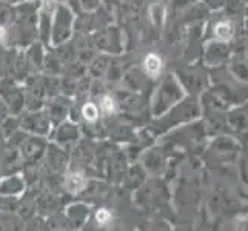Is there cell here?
<instances>
[{"label":"cell","mask_w":248,"mask_h":231,"mask_svg":"<svg viewBox=\"0 0 248 231\" xmlns=\"http://www.w3.org/2000/svg\"><path fill=\"white\" fill-rule=\"evenodd\" d=\"M184 96L185 94H184L181 83H179L173 76H167L165 79L162 80V85L156 92L153 111H155L156 116H160L164 111L179 104V102L184 99Z\"/></svg>","instance_id":"6da1fadb"},{"label":"cell","mask_w":248,"mask_h":231,"mask_svg":"<svg viewBox=\"0 0 248 231\" xmlns=\"http://www.w3.org/2000/svg\"><path fill=\"white\" fill-rule=\"evenodd\" d=\"M233 56L232 42L210 39L205 48V63L208 66H222L225 65Z\"/></svg>","instance_id":"7a4b0ae2"},{"label":"cell","mask_w":248,"mask_h":231,"mask_svg":"<svg viewBox=\"0 0 248 231\" xmlns=\"http://www.w3.org/2000/svg\"><path fill=\"white\" fill-rule=\"evenodd\" d=\"M237 151H239L237 142L233 138H228V136H219L211 145L213 156H215L217 162H222V164L233 162L237 156Z\"/></svg>","instance_id":"3957f363"},{"label":"cell","mask_w":248,"mask_h":231,"mask_svg":"<svg viewBox=\"0 0 248 231\" xmlns=\"http://www.w3.org/2000/svg\"><path fill=\"white\" fill-rule=\"evenodd\" d=\"M211 39L232 42L236 37V22L234 17H230L227 14H222V17L211 20L210 23Z\"/></svg>","instance_id":"277c9868"},{"label":"cell","mask_w":248,"mask_h":231,"mask_svg":"<svg viewBox=\"0 0 248 231\" xmlns=\"http://www.w3.org/2000/svg\"><path fill=\"white\" fill-rule=\"evenodd\" d=\"M227 123L234 131H248V105L236 108L227 114Z\"/></svg>","instance_id":"5b68a950"},{"label":"cell","mask_w":248,"mask_h":231,"mask_svg":"<svg viewBox=\"0 0 248 231\" xmlns=\"http://www.w3.org/2000/svg\"><path fill=\"white\" fill-rule=\"evenodd\" d=\"M230 73H232L233 79L242 83H248V63L244 59H236L228 66Z\"/></svg>","instance_id":"8992f818"},{"label":"cell","mask_w":248,"mask_h":231,"mask_svg":"<svg viewBox=\"0 0 248 231\" xmlns=\"http://www.w3.org/2000/svg\"><path fill=\"white\" fill-rule=\"evenodd\" d=\"M143 70H145V73H147L148 77H151V79H156V77H159V74L162 71V59L155 53L148 54L147 57H145V61H143Z\"/></svg>","instance_id":"52a82bcc"},{"label":"cell","mask_w":248,"mask_h":231,"mask_svg":"<svg viewBox=\"0 0 248 231\" xmlns=\"http://www.w3.org/2000/svg\"><path fill=\"white\" fill-rule=\"evenodd\" d=\"M150 19L156 27H162V22L165 19V8L160 3H155L150 6Z\"/></svg>","instance_id":"ba28073f"},{"label":"cell","mask_w":248,"mask_h":231,"mask_svg":"<svg viewBox=\"0 0 248 231\" xmlns=\"http://www.w3.org/2000/svg\"><path fill=\"white\" fill-rule=\"evenodd\" d=\"M83 117L87 119V121H90V122H93V121H96L97 119V116H99V109H97V107L94 105V104H87L83 107Z\"/></svg>","instance_id":"9c48e42d"},{"label":"cell","mask_w":248,"mask_h":231,"mask_svg":"<svg viewBox=\"0 0 248 231\" xmlns=\"http://www.w3.org/2000/svg\"><path fill=\"white\" fill-rule=\"evenodd\" d=\"M83 184H85L83 177L79 176V174H73L70 179H68V188H70V190H73V191H80Z\"/></svg>","instance_id":"30bf717a"},{"label":"cell","mask_w":248,"mask_h":231,"mask_svg":"<svg viewBox=\"0 0 248 231\" xmlns=\"http://www.w3.org/2000/svg\"><path fill=\"white\" fill-rule=\"evenodd\" d=\"M100 108H102L104 113L111 114L114 111V100L111 99V97H104V99H102V102H100Z\"/></svg>","instance_id":"8fae6325"},{"label":"cell","mask_w":248,"mask_h":231,"mask_svg":"<svg viewBox=\"0 0 248 231\" xmlns=\"http://www.w3.org/2000/svg\"><path fill=\"white\" fill-rule=\"evenodd\" d=\"M96 219H97V222L100 225H105L111 220V213L107 211V210H99L97 215H96Z\"/></svg>","instance_id":"7c38bea8"},{"label":"cell","mask_w":248,"mask_h":231,"mask_svg":"<svg viewBox=\"0 0 248 231\" xmlns=\"http://www.w3.org/2000/svg\"><path fill=\"white\" fill-rule=\"evenodd\" d=\"M208 10H220L225 5V0H203Z\"/></svg>","instance_id":"4fadbf2b"},{"label":"cell","mask_w":248,"mask_h":231,"mask_svg":"<svg viewBox=\"0 0 248 231\" xmlns=\"http://www.w3.org/2000/svg\"><path fill=\"white\" fill-rule=\"evenodd\" d=\"M6 37V30L3 27H0V40H3Z\"/></svg>","instance_id":"5bb4252c"}]
</instances>
